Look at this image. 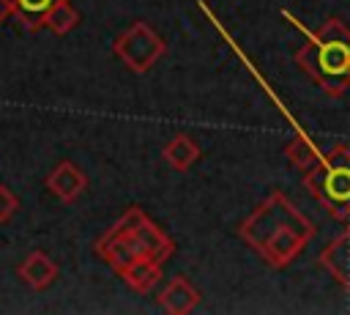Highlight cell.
Instances as JSON below:
<instances>
[{
    "label": "cell",
    "instance_id": "1",
    "mask_svg": "<svg viewBox=\"0 0 350 315\" xmlns=\"http://www.w3.org/2000/svg\"><path fill=\"white\" fill-rule=\"evenodd\" d=\"M295 63L328 96L339 99L350 88V36L320 38L306 33V44L295 52Z\"/></svg>",
    "mask_w": 350,
    "mask_h": 315
},
{
    "label": "cell",
    "instance_id": "2",
    "mask_svg": "<svg viewBox=\"0 0 350 315\" xmlns=\"http://www.w3.org/2000/svg\"><path fill=\"white\" fill-rule=\"evenodd\" d=\"M304 189L339 222L350 219V164H328L304 173Z\"/></svg>",
    "mask_w": 350,
    "mask_h": 315
},
{
    "label": "cell",
    "instance_id": "3",
    "mask_svg": "<svg viewBox=\"0 0 350 315\" xmlns=\"http://www.w3.org/2000/svg\"><path fill=\"white\" fill-rule=\"evenodd\" d=\"M304 216L287 197L284 192H271L238 227V236L254 249V252H262V247L273 238V233L279 227H284L287 222Z\"/></svg>",
    "mask_w": 350,
    "mask_h": 315
},
{
    "label": "cell",
    "instance_id": "4",
    "mask_svg": "<svg viewBox=\"0 0 350 315\" xmlns=\"http://www.w3.org/2000/svg\"><path fill=\"white\" fill-rule=\"evenodd\" d=\"M112 52L129 71L145 74L164 58L167 44L148 22H134L112 41Z\"/></svg>",
    "mask_w": 350,
    "mask_h": 315
},
{
    "label": "cell",
    "instance_id": "5",
    "mask_svg": "<svg viewBox=\"0 0 350 315\" xmlns=\"http://www.w3.org/2000/svg\"><path fill=\"white\" fill-rule=\"evenodd\" d=\"M312 236H314L312 219L298 216V219L287 222L284 227H279V230L273 233V238L262 247L260 255H262V260H265L268 266L284 268V266H290V263L304 252V247L312 241Z\"/></svg>",
    "mask_w": 350,
    "mask_h": 315
},
{
    "label": "cell",
    "instance_id": "6",
    "mask_svg": "<svg viewBox=\"0 0 350 315\" xmlns=\"http://www.w3.org/2000/svg\"><path fill=\"white\" fill-rule=\"evenodd\" d=\"M317 263L334 277V282H339V288L350 293V225L323 247Z\"/></svg>",
    "mask_w": 350,
    "mask_h": 315
},
{
    "label": "cell",
    "instance_id": "7",
    "mask_svg": "<svg viewBox=\"0 0 350 315\" xmlns=\"http://www.w3.org/2000/svg\"><path fill=\"white\" fill-rule=\"evenodd\" d=\"M46 189H49L57 200L74 203V200L88 189V175H85L74 162L63 159V162H57V164L49 170V175H46Z\"/></svg>",
    "mask_w": 350,
    "mask_h": 315
},
{
    "label": "cell",
    "instance_id": "8",
    "mask_svg": "<svg viewBox=\"0 0 350 315\" xmlns=\"http://www.w3.org/2000/svg\"><path fill=\"white\" fill-rule=\"evenodd\" d=\"M200 290L186 277H172L159 293V307L170 315H189L200 304Z\"/></svg>",
    "mask_w": 350,
    "mask_h": 315
},
{
    "label": "cell",
    "instance_id": "9",
    "mask_svg": "<svg viewBox=\"0 0 350 315\" xmlns=\"http://www.w3.org/2000/svg\"><path fill=\"white\" fill-rule=\"evenodd\" d=\"M16 274H19V279H22L27 288H33V290H46V288L57 279V263H55L46 252L33 249V252L16 266Z\"/></svg>",
    "mask_w": 350,
    "mask_h": 315
},
{
    "label": "cell",
    "instance_id": "10",
    "mask_svg": "<svg viewBox=\"0 0 350 315\" xmlns=\"http://www.w3.org/2000/svg\"><path fill=\"white\" fill-rule=\"evenodd\" d=\"M120 277H123V282H126L131 290H137V293H150V290L159 285V279H161V263L142 255V257H137L131 266H126V268L120 271Z\"/></svg>",
    "mask_w": 350,
    "mask_h": 315
},
{
    "label": "cell",
    "instance_id": "11",
    "mask_svg": "<svg viewBox=\"0 0 350 315\" xmlns=\"http://www.w3.org/2000/svg\"><path fill=\"white\" fill-rule=\"evenodd\" d=\"M200 145L189 137V134H175L167 145H164V151H161V156H164V162L172 167V170H178V173H186L189 167H194L197 164V159H200Z\"/></svg>",
    "mask_w": 350,
    "mask_h": 315
},
{
    "label": "cell",
    "instance_id": "12",
    "mask_svg": "<svg viewBox=\"0 0 350 315\" xmlns=\"http://www.w3.org/2000/svg\"><path fill=\"white\" fill-rule=\"evenodd\" d=\"M57 0H8L11 5V16L25 27V30H38L44 27V19L49 14V8L55 5Z\"/></svg>",
    "mask_w": 350,
    "mask_h": 315
},
{
    "label": "cell",
    "instance_id": "13",
    "mask_svg": "<svg viewBox=\"0 0 350 315\" xmlns=\"http://www.w3.org/2000/svg\"><path fill=\"white\" fill-rule=\"evenodd\" d=\"M284 156H287V162H290V167H295V170H301V173H306V170H312V167H317L320 162H323V151L320 148H314L306 137H293L287 145H284Z\"/></svg>",
    "mask_w": 350,
    "mask_h": 315
},
{
    "label": "cell",
    "instance_id": "14",
    "mask_svg": "<svg viewBox=\"0 0 350 315\" xmlns=\"http://www.w3.org/2000/svg\"><path fill=\"white\" fill-rule=\"evenodd\" d=\"M77 25H79V11H77V5H74L71 0H57V3L49 8L46 19H44V27L52 30L55 36H66V33H71Z\"/></svg>",
    "mask_w": 350,
    "mask_h": 315
},
{
    "label": "cell",
    "instance_id": "15",
    "mask_svg": "<svg viewBox=\"0 0 350 315\" xmlns=\"http://www.w3.org/2000/svg\"><path fill=\"white\" fill-rule=\"evenodd\" d=\"M16 211H19V197L5 184H0V225L8 222V219H14Z\"/></svg>",
    "mask_w": 350,
    "mask_h": 315
},
{
    "label": "cell",
    "instance_id": "16",
    "mask_svg": "<svg viewBox=\"0 0 350 315\" xmlns=\"http://www.w3.org/2000/svg\"><path fill=\"white\" fill-rule=\"evenodd\" d=\"M11 16V5H8V0H0V22H5Z\"/></svg>",
    "mask_w": 350,
    "mask_h": 315
}]
</instances>
